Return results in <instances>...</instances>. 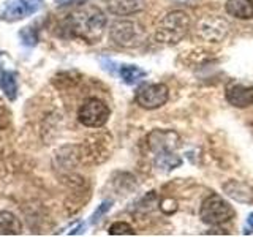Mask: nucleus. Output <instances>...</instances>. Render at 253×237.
Instances as JSON below:
<instances>
[{"instance_id":"nucleus-2","label":"nucleus","mask_w":253,"mask_h":237,"mask_svg":"<svg viewBox=\"0 0 253 237\" xmlns=\"http://www.w3.org/2000/svg\"><path fill=\"white\" fill-rule=\"evenodd\" d=\"M190 16L185 11H171L157 26L155 38L162 44H177L185 38L190 30Z\"/></svg>"},{"instance_id":"nucleus-6","label":"nucleus","mask_w":253,"mask_h":237,"mask_svg":"<svg viewBox=\"0 0 253 237\" xmlns=\"http://www.w3.org/2000/svg\"><path fill=\"white\" fill-rule=\"evenodd\" d=\"M169 98V90L165 84H144L136 90L134 100L144 109H158L162 108Z\"/></svg>"},{"instance_id":"nucleus-18","label":"nucleus","mask_w":253,"mask_h":237,"mask_svg":"<svg viewBox=\"0 0 253 237\" xmlns=\"http://www.w3.org/2000/svg\"><path fill=\"white\" fill-rule=\"evenodd\" d=\"M108 233L111 236H134L136 234V231H134L128 223H125V221H117V223L111 225Z\"/></svg>"},{"instance_id":"nucleus-12","label":"nucleus","mask_w":253,"mask_h":237,"mask_svg":"<svg viewBox=\"0 0 253 237\" xmlns=\"http://www.w3.org/2000/svg\"><path fill=\"white\" fill-rule=\"evenodd\" d=\"M106 6L114 16H130L144 10V0H108Z\"/></svg>"},{"instance_id":"nucleus-15","label":"nucleus","mask_w":253,"mask_h":237,"mask_svg":"<svg viewBox=\"0 0 253 237\" xmlns=\"http://www.w3.org/2000/svg\"><path fill=\"white\" fill-rule=\"evenodd\" d=\"M22 231V225L14 213L0 210V236H18Z\"/></svg>"},{"instance_id":"nucleus-19","label":"nucleus","mask_w":253,"mask_h":237,"mask_svg":"<svg viewBox=\"0 0 253 237\" xmlns=\"http://www.w3.org/2000/svg\"><path fill=\"white\" fill-rule=\"evenodd\" d=\"M111 205H113V202H111V201H106V202H103L101 205H100V207H98V210L97 212H95L93 213V215H92V223L95 225V223H97V221L100 220V217L103 215V213H106L109 209H111Z\"/></svg>"},{"instance_id":"nucleus-13","label":"nucleus","mask_w":253,"mask_h":237,"mask_svg":"<svg viewBox=\"0 0 253 237\" xmlns=\"http://www.w3.org/2000/svg\"><path fill=\"white\" fill-rule=\"evenodd\" d=\"M0 89L10 101L18 98V75L14 71L5 70L2 65H0Z\"/></svg>"},{"instance_id":"nucleus-11","label":"nucleus","mask_w":253,"mask_h":237,"mask_svg":"<svg viewBox=\"0 0 253 237\" xmlns=\"http://www.w3.org/2000/svg\"><path fill=\"white\" fill-rule=\"evenodd\" d=\"M223 192L231 199L242 202V204H252L253 202V188L241 180H228L223 184Z\"/></svg>"},{"instance_id":"nucleus-7","label":"nucleus","mask_w":253,"mask_h":237,"mask_svg":"<svg viewBox=\"0 0 253 237\" xmlns=\"http://www.w3.org/2000/svg\"><path fill=\"white\" fill-rule=\"evenodd\" d=\"M43 3V0H10L0 13V19L5 22H18L40 11Z\"/></svg>"},{"instance_id":"nucleus-8","label":"nucleus","mask_w":253,"mask_h":237,"mask_svg":"<svg viewBox=\"0 0 253 237\" xmlns=\"http://www.w3.org/2000/svg\"><path fill=\"white\" fill-rule=\"evenodd\" d=\"M180 146V138L172 130H154L147 134V147L155 154L160 152H174Z\"/></svg>"},{"instance_id":"nucleus-9","label":"nucleus","mask_w":253,"mask_h":237,"mask_svg":"<svg viewBox=\"0 0 253 237\" xmlns=\"http://www.w3.org/2000/svg\"><path fill=\"white\" fill-rule=\"evenodd\" d=\"M200 35L208 40V41H213V43H218L221 41L229 32V26L225 19L218 18V16H208L200 22Z\"/></svg>"},{"instance_id":"nucleus-4","label":"nucleus","mask_w":253,"mask_h":237,"mask_svg":"<svg viewBox=\"0 0 253 237\" xmlns=\"http://www.w3.org/2000/svg\"><path fill=\"white\" fill-rule=\"evenodd\" d=\"M111 40L121 47H138L146 41V30L136 21H117L109 29Z\"/></svg>"},{"instance_id":"nucleus-1","label":"nucleus","mask_w":253,"mask_h":237,"mask_svg":"<svg viewBox=\"0 0 253 237\" xmlns=\"http://www.w3.org/2000/svg\"><path fill=\"white\" fill-rule=\"evenodd\" d=\"M67 29L73 37L84 40L85 43L93 44L100 41L106 27V16L98 6L83 5L68 14Z\"/></svg>"},{"instance_id":"nucleus-3","label":"nucleus","mask_w":253,"mask_h":237,"mask_svg":"<svg viewBox=\"0 0 253 237\" xmlns=\"http://www.w3.org/2000/svg\"><path fill=\"white\" fill-rule=\"evenodd\" d=\"M236 215L233 205L228 201H225L220 195H211L208 196L201 204L200 217L206 225L218 226L229 221Z\"/></svg>"},{"instance_id":"nucleus-5","label":"nucleus","mask_w":253,"mask_h":237,"mask_svg":"<svg viewBox=\"0 0 253 237\" xmlns=\"http://www.w3.org/2000/svg\"><path fill=\"white\" fill-rule=\"evenodd\" d=\"M78 118L87 128H100L109 118V108L98 98H87L78 111Z\"/></svg>"},{"instance_id":"nucleus-16","label":"nucleus","mask_w":253,"mask_h":237,"mask_svg":"<svg viewBox=\"0 0 253 237\" xmlns=\"http://www.w3.org/2000/svg\"><path fill=\"white\" fill-rule=\"evenodd\" d=\"M154 163L157 169H160L163 172H169L172 169L179 168L182 164V158L174 152H160V154H155Z\"/></svg>"},{"instance_id":"nucleus-20","label":"nucleus","mask_w":253,"mask_h":237,"mask_svg":"<svg viewBox=\"0 0 253 237\" xmlns=\"http://www.w3.org/2000/svg\"><path fill=\"white\" fill-rule=\"evenodd\" d=\"M57 5H71V3H78V2H84V0H54Z\"/></svg>"},{"instance_id":"nucleus-14","label":"nucleus","mask_w":253,"mask_h":237,"mask_svg":"<svg viewBox=\"0 0 253 237\" xmlns=\"http://www.w3.org/2000/svg\"><path fill=\"white\" fill-rule=\"evenodd\" d=\"M226 13L237 19L253 18V0H226Z\"/></svg>"},{"instance_id":"nucleus-22","label":"nucleus","mask_w":253,"mask_h":237,"mask_svg":"<svg viewBox=\"0 0 253 237\" xmlns=\"http://www.w3.org/2000/svg\"><path fill=\"white\" fill-rule=\"evenodd\" d=\"M179 2H188V0H179Z\"/></svg>"},{"instance_id":"nucleus-17","label":"nucleus","mask_w":253,"mask_h":237,"mask_svg":"<svg viewBox=\"0 0 253 237\" xmlns=\"http://www.w3.org/2000/svg\"><path fill=\"white\" fill-rule=\"evenodd\" d=\"M119 76L122 78V81L125 84L133 85V84L139 82L142 78H146L147 73L136 65H121L119 67Z\"/></svg>"},{"instance_id":"nucleus-10","label":"nucleus","mask_w":253,"mask_h":237,"mask_svg":"<svg viewBox=\"0 0 253 237\" xmlns=\"http://www.w3.org/2000/svg\"><path fill=\"white\" fill-rule=\"evenodd\" d=\"M226 100L234 108H249L253 105V85L231 82L226 87Z\"/></svg>"},{"instance_id":"nucleus-21","label":"nucleus","mask_w":253,"mask_h":237,"mask_svg":"<svg viewBox=\"0 0 253 237\" xmlns=\"http://www.w3.org/2000/svg\"><path fill=\"white\" fill-rule=\"evenodd\" d=\"M247 225H249V229H250L249 233H252V231H253V212L250 213L249 218H247Z\"/></svg>"}]
</instances>
